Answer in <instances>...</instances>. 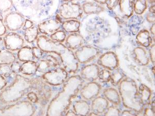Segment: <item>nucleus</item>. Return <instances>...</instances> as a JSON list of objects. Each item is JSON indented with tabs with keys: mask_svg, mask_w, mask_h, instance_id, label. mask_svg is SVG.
Listing matches in <instances>:
<instances>
[{
	"mask_svg": "<svg viewBox=\"0 0 155 116\" xmlns=\"http://www.w3.org/2000/svg\"><path fill=\"white\" fill-rule=\"evenodd\" d=\"M126 77L125 73L122 69L117 68L112 71L111 76V83L113 86H118L120 82Z\"/></svg>",
	"mask_w": 155,
	"mask_h": 116,
	"instance_id": "c756f323",
	"label": "nucleus"
},
{
	"mask_svg": "<svg viewBox=\"0 0 155 116\" xmlns=\"http://www.w3.org/2000/svg\"><path fill=\"white\" fill-rule=\"evenodd\" d=\"M14 6L12 0H0V14L8 12Z\"/></svg>",
	"mask_w": 155,
	"mask_h": 116,
	"instance_id": "2f4dec72",
	"label": "nucleus"
},
{
	"mask_svg": "<svg viewBox=\"0 0 155 116\" xmlns=\"http://www.w3.org/2000/svg\"><path fill=\"white\" fill-rule=\"evenodd\" d=\"M5 49V46L4 39L0 36V51Z\"/></svg>",
	"mask_w": 155,
	"mask_h": 116,
	"instance_id": "09e8293b",
	"label": "nucleus"
},
{
	"mask_svg": "<svg viewBox=\"0 0 155 116\" xmlns=\"http://www.w3.org/2000/svg\"><path fill=\"white\" fill-rule=\"evenodd\" d=\"M37 71V66L36 62L34 61H28L25 62V63L21 65V73L27 75L31 76L35 74Z\"/></svg>",
	"mask_w": 155,
	"mask_h": 116,
	"instance_id": "bb28decb",
	"label": "nucleus"
},
{
	"mask_svg": "<svg viewBox=\"0 0 155 116\" xmlns=\"http://www.w3.org/2000/svg\"><path fill=\"white\" fill-rule=\"evenodd\" d=\"M18 58L21 62L33 61L35 59L32 48L28 46L23 47L19 50Z\"/></svg>",
	"mask_w": 155,
	"mask_h": 116,
	"instance_id": "a878e982",
	"label": "nucleus"
},
{
	"mask_svg": "<svg viewBox=\"0 0 155 116\" xmlns=\"http://www.w3.org/2000/svg\"><path fill=\"white\" fill-rule=\"evenodd\" d=\"M152 71L153 72V74H155V66H153L152 68Z\"/></svg>",
	"mask_w": 155,
	"mask_h": 116,
	"instance_id": "13d9d810",
	"label": "nucleus"
},
{
	"mask_svg": "<svg viewBox=\"0 0 155 116\" xmlns=\"http://www.w3.org/2000/svg\"><path fill=\"white\" fill-rule=\"evenodd\" d=\"M50 36V38L52 39V40L63 43L65 40L66 34L65 32H64V31L59 30L58 31L55 32L54 33L52 34Z\"/></svg>",
	"mask_w": 155,
	"mask_h": 116,
	"instance_id": "473e14b6",
	"label": "nucleus"
},
{
	"mask_svg": "<svg viewBox=\"0 0 155 116\" xmlns=\"http://www.w3.org/2000/svg\"><path fill=\"white\" fill-rule=\"evenodd\" d=\"M25 20V17L17 11H11L3 18L6 28L11 32H16L22 28Z\"/></svg>",
	"mask_w": 155,
	"mask_h": 116,
	"instance_id": "1a4fd4ad",
	"label": "nucleus"
},
{
	"mask_svg": "<svg viewBox=\"0 0 155 116\" xmlns=\"http://www.w3.org/2000/svg\"><path fill=\"white\" fill-rule=\"evenodd\" d=\"M7 85V82L6 81L5 77L0 74V90H2L5 88Z\"/></svg>",
	"mask_w": 155,
	"mask_h": 116,
	"instance_id": "a18cd8bd",
	"label": "nucleus"
},
{
	"mask_svg": "<svg viewBox=\"0 0 155 116\" xmlns=\"http://www.w3.org/2000/svg\"><path fill=\"white\" fill-rule=\"evenodd\" d=\"M37 47L45 53H54L58 55L61 60V64L68 73H76L79 63L72 50L61 42L52 40L46 35L37 38Z\"/></svg>",
	"mask_w": 155,
	"mask_h": 116,
	"instance_id": "7ed1b4c3",
	"label": "nucleus"
},
{
	"mask_svg": "<svg viewBox=\"0 0 155 116\" xmlns=\"http://www.w3.org/2000/svg\"><path fill=\"white\" fill-rule=\"evenodd\" d=\"M74 53L78 63L85 64L90 63L98 56L101 51L93 46H83L76 50Z\"/></svg>",
	"mask_w": 155,
	"mask_h": 116,
	"instance_id": "9d476101",
	"label": "nucleus"
},
{
	"mask_svg": "<svg viewBox=\"0 0 155 116\" xmlns=\"http://www.w3.org/2000/svg\"><path fill=\"white\" fill-rule=\"evenodd\" d=\"M155 4H153V5L150 7V8H149V12L155 13Z\"/></svg>",
	"mask_w": 155,
	"mask_h": 116,
	"instance_id": "864d4df0",
	"label": "nucleus"
},
{
	"mask_svg": "<svg viewBox=\"0 0 155 116\" xmlns=\"http://www.w3.org/2000/svg\"><path fill=\"white\" fill-rule=\"evenodd\" d=\"M104 114V116H120V111L115 106H111L107 107Z\"/></svg>",
	"mask_w": 155,
	"mask_h": 116,
	"instance_id": "c9c22d12",
	"label": "nucleus"
},
{
	"mask_svg": "<svg viewBox=\"0 0 155 116\" xmlns=\"http://www.w3.org/2000/svg\"><path fill=\"white\" fill-rule=\"evenodd\" d=\"M136 40L138 44L144 48L150 47L153 42L150 33L146 30H141L137 33Z\"/></svg>",
	"mask_w": 155,
	"mask_h": 116,
	"instance_id": "4be33fe9",
	"label": "nucleus"
},
{
	"mask_svg": "<svg viewBox=\"0 0 155 116\" xmlns=\"http://www.w3.org/2000/svg\"><path fill=\"white\" fill-rule=\"evenodd\" d=\"M100 71L98 66L92 63L85 66L81 69L80 76L84 80L89 82H94L98 79L99 72Z\"/></svg>",
	"mask_w": 155,
	"mask_h": 116,
	"instance_id": "2eb2a0df",
	"label": "nucleus"
},
{
	"mask_svg": "<svg viewBox=\"0 0 155 116\" xmlns=\"http://www.w3.org/2000/svg\"><path fill=\"white\" fill-rule=\"evenodd\" d=\"M97 64L109 70L113 71L118 68L119 60L114 52H107L99 57L97 60Z\"/></svg>",
	"mask_w": 155,
	"mask_h": 116,
	"instance_id": "ddd939ff",
	"label": "nucleus"
},
{
	"mask_svg": "<svg viewBox=\"0 0 155 116\" xmlns=\"http://www.w3.org/2000/svg\"><path fill=\"white\" fill-rule=\"evenodd\" d=\"M147 7V0H133L134 11L136 14H142L146 11Z\"/></svg>",
	"mask_w": 155,
	"mask_h": 116,
	"instance_id": "7c9ffc66",
	"label": "nucleus"
},
{
	"mask_svg": "<svg viewBox=\"0 0 155 116\" xmlns=\"http://www.w3.org/2000/svg\"><path fill=\"white\" fill-rule=\"evenodd\" d=\"M108 107L109 102L104 97H97L93 99L91 109L99 115L104 114Z\"/></svg>",
	"mask_w": 155,
	"mask_h": 116,
	"instance_id": "f3484780",
	"label": "nucleus"
},
{
	"mask_svg": "<svg viewBox=\"0 0 155 116\" xmlns=\"http://www.w3.org/2000/svg\"><path fill=\"white\" fill-rule=\"evenodd\" d=\"M32 50H33L34 55L35 58L39 59L42 56L43 54H44V52L40 48H39L38 47H33L32 48Z\"/></svg>",
	"mask_w": 155,
	"mask_h": 116,
	"instance_id": "a19ab883",
	"label": "nucleus"
},
{
	"mask_svg": "<svg viewBox=\"0 0 155 116\" xmlns=\"http://www.w3.org/2000/svg\"><path fill=\"white\" fill-rule=\"evenodd\" d=\"M84 81L80 76H71L63 84L62 89L50 103L48 116H63L69 109L71 102L79 93Z\"/></svg>",
	"mask_w": 155,
	"mask_h": 116,
	"instance_id": "f03ea898",
	"label": "nucleus"
},
{
	"mask_svg": "<svg viewBox=\"0 0 155 116\" xmlns=\"http://www.w3.org/2000/svg\"><path fill=\"white\" fill-rule=\"evenodd\" d=\"M137 114L134 112V111H131L130 110H125V111H122V113H120V115L122 116H136L137 115Z\"/></svg>",
	"mask_w": 155,
	"mask_h": 116,
	"instance_id": "49530a36",
	"label": "nucleus"
},
{
	"mask_svg": "<svg viewBox=\"0 0 155 116\" xmlns=\"http://www.w3.org/2000/svg\"><path fill=\"white\" fill-rule=\"evenodd\" d=\"M21 67L20 63L18 62H15V61L11 63V66H10L12 72L15 74H17L19 72H20Z\"/></svg>",
	"mask_w": 155,
	"mask_h": 116,
	"instance_id": "58836bf2",
	"label": "nucleus"
},
{
	"mask_svg": "<svg viewBox=\"0 0 155 116\" xmlns=\"http://www.w3.org/2000/svg\"><path fill=\"white\" fill-rule=\"evenodd\" d=\"M111 73L107 69H104L99 72L98 79L103 83H108L111 79Z\"/></svg>",
	"mask_w": 155,
	"mask_h": 116,
	"instance_id": "72a5a7b5",
	"label": "nucleus"
},
{
	"mask_svg": "<svg viewBox=\"0 0 155 116\" xmlns=\"http://www.w3.org/2000/svg\"><path fill=\"white\" fill-rule=\"evenodd\" d=\"M3 39L6 49L9 51H17L24 47V39L19 34L15 32H11L7 34Z\"/></svg>",
	"mask_w": 155,
	"mask_h": 116,
	"instance_id": "f8f14e48",
	"label": "nucleus"
},
{
	"mask_svg": "<svg viewBox=\"0 0 155 116\" xmlns=\"http://www.w3.org/2000/svg\"><path fill=\"white\" fill-rule=\"evenodd\" d=\"M33 25L34 23L33 21L29 19H27L25 20L23 28L25 29V28H30L31 27H33Z\"/></svg>",
	"mask_w": 155,
	"mask_h": 116,
	"instance_id": "de8ad7c7",
	"label": "nucleus"
},
{
	"mask_svg": "<svg viewBox=\"0 0 155 116\" xmlns=\"http://www.w3.org/2000/svg\"><path fill=\"white\" fill-rule=\"evenodd\" d=\"M0 20H3V17L2 14H0Z\"/></svg>",
	"mask_w": 155,
	"mask_h": 116,
	"instance_id": "bf43d9fd",
	"label": "nucleus"
},
{
	"mask_svg": "<svg viewBox=\"0 0 155 116\" xmlns=\"http://www.w3.org/2000/svg\"><path fill=\"white\" fill-rule=\"evenodd\" d=\"M155 13L148 12L146 16V20L148 22L151 23H155Z\"/></svg>",
	"mask_w": 155,
	"mask_h": 116,
	"instance_id": "79ce46f5",
	"label": "nucleus"
},
{
	"mask_svg": "<svg viewBox=\"0 0 155 116\" xmlns=\"http://www.w3.org/2000/svg\"><path fill=\"white\" fill-rule=\"evenodd\" d=\"M144 116H155V111L152 109L150 107H147L144 108Z\"/></svg>",
	"mask_w": 155,
	"mask_h": 116,
	"instance_id": "37998d69",
	"label": "nucleus"
},
{
	"mask_svg": "<svg viewBox=\"0 0 155 116\" xmlns=\"http://www.w3.org/2000/svg\"><path fill=\"white\" fill-rule=\"evenodd\" d=\"M138 93L142 103L143 105H149L150 103L152 91L148 86L141 84L138 88Z\"/></svg>",
	"mask_w": 155,
	"mask_h": 116,
	"instance_id": "5701e85b",
	"label": "nucleus"
},
{
	"mask_svg": "<svg viewBox=\"0 0 155 116\" xmlns=\"http://www.w3.org/2000/svg\"><path fill=\"white\" fill-rule=\"evenodd\" d=\"M150 33H152V35H153V37H155V23H153L152 27L150 28Z\"/></svg>",
	"mask_w": 155,
	"mask_h": 116,
	"instance_id": "3c124183",
	"label": "nucleus"
},
{
	"mask_svg": "<svg viewBox=\"0 0 155 116\" xmlns=\"http://www.w3.org/2000/svg\"><path fill=\"white\" fill-rule=\"evenodd\" d=\"M34 91H37L42 101L47 102L51 97V88L41 77L29 78L16 75L12 83L0 93V101L4 104L14 103Z\"/></svg>",
	"mask_w": 155,
	"mask_h": 116,
	"instance_id": "f257e3e1",
	"label": "nucleus"
},
{
	"mask_svg": "<svg viewBox=\"0 0 155 116\" xmlns=\"http://www.w3.org/2000/svg\"><path fill=\"white\" fill-rule=\"evenodd\" d=\"M80 26L81 23L78 20H66L62 22L61 27L65 33H73L79 32Z\"/></svg>",
	"mask_w": 155,
	"mask_h": 116,
	"instance_id": "b1692460",
	"label": "nucleus"
},
{
	"mask_svg": "<svg viewBox=\"0 0 155 116\" xmlns=\"http://www.w3.org/2000/svg\"><path fill=\"white\" fill-rule=\"evenodd\" d=\"M3 115L9 116H32L35 112L36 108L31 102H16L6 107H2Z\"/></svg>",
	"mask_w": 155,
	"mask_h": 116,
	"instance_id": "39448f33",
	"label": "nucleus"
},
{
	"mask_svg": "<svg viewBox=\"0 0 155 116\" xmlns=\"http://www.w3.org/2000/svg\"><path fill=\"white\" fill-rule=\"evenodd\" d=\"M7 29L4 24L3 20H0V36H3L6 32Z\"/></svg>",
	"mask_w": 155,
	"mask_h": 116,
	"instance_id": "c03bdc74",
	"label": "nucleus"
},
{
	"mask_svg": "<svg viewBox=\"0 0 155 116\" xmlns=\"http://www.w3.org/2000/svg\"><path fill=\"white\" fill-rule=\"evenodd\" d=\"M92 1H93L94 2H96L97 3L102 4V5L106 4V0H92Z\"/></svg>",
	"mask_w": 155,
	"mask_h": 116,
	"instance_id": "603ef678",
	"label": "nucleus"
},
{
	"mask_svg": "<svg viewBox=\"0 0 155 116\" xmlns=\"http://www.w3.org/2000/svg\"><path fill=\"white\" fill-rule=\"evenodd\" d=\"M118 85L119 94L123 105L137 114L143 112L145 106L140 100L136 82L130 77H125Z\"/></svg>",
	"mask_w": 155,
	"mask_h": 116,
	"instance_id": "20e7f679",
	"label": "nucleus"
},
{
	"mask_svg": "<svg viewBox=\"0 0 155 116\" xmlns=\"http://www.w3.org/2000/svg\"><path fill=\"white\" fill-rule=\"evenodd\" d=\"M149 56L150 60L155 65V44L150 45V50H149Z\"/></svg>",
	"mask_w": 155,
	"mask_h": 116,
	"instance_id": "ea45409f",
	"label": "nucleus"
},
{
	"mask_svg": "<svg viewBox=\"0 0 155 116\" xmlns=\"http://www.w3.org/2000/svg\"><path fill=\"white\" fill-rule=\"evenodd\" d=\"M88 116H98V114H97L96 113H94L93 111H92L91 113H90L88 114Z\"/></svg>",
	"mask_w": 155,
	"mask_h": 116,
	"instance_id": "5fc2aeb1",
	"label": "nucleus"
},
{
	"mask_svg": "<svg viewBox=\"0 0 155 116\" xmlns=\"http://www.w3.org/2000/svg\"><path fill=\"white\" fill-rule=\"evenodd\" d=\"M83 12L87 14H99L104 11V7L94 2H86L81 5Z\"/></svg>",
	"mask_w": 155,
	"mask_h": 116,
	"instance_id": "412c9836",
	"label": "nucleus"
},
{
	"mask_svg": "<svg viewBox=\"0 0 155 116\" xmlns=\"http://www.w3.org/2000/svg\"><path fill=\"white\" fill-rule=\"evenodd\" d=\"M23 30L25 31L24 37L25 40L28 43H32L37 40L39 34L38 29L37 27L33 25L30 28H25Z\"/></svg>",
	"mask_w": 155,
	"mask_h": 116,
	"instance_id": "cd10ccee",
	"label": "nucleus"
},
{
	"mask_svg": "<svg viewBox=\"0 0 155 116\" xmlns=\"http://www.w3.org/2000/svg\"><path fill=\"white\" fill-rule=\"evenodd\" d=\"M12 71L8 65H0V74L4 77H9L12 74Z\"/></svg>",
	"mask_w": 155,
	"mask_h": 116,
	"instance_id": "f704fd0d",
	"label": "nucleus"
},
{
	"mask_svg": "<svg viewBox=\"0 0 155 116\" xmlns=\"http://www.w3.org/2000/svg\"><path fill=\"white\" fill-rule=\"evenodd\" d=\"M104 95L105 98L108 101L115 105H120L121 102V98L120 94L115 89L113 88H108L104 91Z\"/></svg>",
	"mask_w": 155,
	"mask_h": 116,
	"instance_id": "393cba45",
	"label": "nucleus"
},
{
	"mask_svg": "<svg viewBox=\"0 0 155 116\" xmlns=\"http://www.w3.org/2000/svg\"><path fill=\"white\" fill-rule=\"evenodd\" d=\"M118 7L122 17L128 19L134 14L133 0H120Z\"/></svg>",
	"mask_w": 155,
	"mask_h": 116,
	"instance_id": "aec40b11",
	"label": "nucleus"
},
{
	"mask_svg": "<svg viewBox=\"0 0 155 116\" xmlns=\"http://www.w3.org/2000/svg\"><path fill=\"white\" fill-rule=\"evenodd\" d=\"M61 1L64 3V2H72L74 0H61Z\"/></svg>",
	"mask_w": 155,
	"mask_h": 116,
	"instance_id": "4d7b16f0",
	"label": "nucleus"
},
{
	"mask_svg": "<svg viewBox=\"0 0 155 116\" xmlns=\"http://www.w3.org/2000/svg\"><path fill=\"white\" fill-rule=\"evenodd\" d=\"M119 1L120 0H106V5L108 9L112 11L118 6Z\"/></svg>",
	"mask_w": 155,
	"mask_h": 116,
	"instance_id": "4c0bfd02",
	"label": "nucleus"
},
{
	"mask_svg": "<svg viewBox=\"0 0 155 116\" xmlns=\"http://www.w3.org/2000/svg\"><path fill=\"white\" fill-rule=\"evenodd\" d=\"M16 57L14 54L8 50L0 51V65H9L15 62Z\"/></svg>",
	"mask_w": 155,
	"mask_h": 116,
	"instance_id": "c85d7f7f",
	"label": "nucleus"
},
{
	"mask_svg": "<svg viewBox=\"0 0 155 116\" xmlns=\"http://www.w3.org/2000/svg\"><path fill=\"white\" fill-rule=\"evenodd\" d=\"M3 115V111L2 109V107H0V116Z\"/></svg>",
	"mask_w": 155,
	"mask_h": 116,
	"instance_id": "6e6d98bb",
	"label": "nucleus"
},
{
	"mask_svg": "<svg viewBox=\"0 0 155 116\" xmlns=\"http://www.w3.org/2000/svg\"><path fill=\"white\" fill-rule=\"evenodd\" d=\"M27 96L29 101L32 103H36L39 100L38 95H37V93L36 92H30L27 94Z\"/></svg>",
	"mask_w": 155,
	"mask_h": 116,
	"instance_id": "e433bc0d",
	"label": "nucleus"
},
{
	"mask_svg": "<svg viewBox=\"0 0 155 116\" xmlns=\"http://www.w3.org/2000/svg\"><path fill=\"white\" fill-rule=\"evenodd\" d=\"M68 73L63 67H58L44 73L42 78L48 84L57 86L65 83L68 77Z\"/></svg>",
	"mask_w": 155,
	"mask_h": 116,
	"instance_id": "6e6552de",
	"label": "nucleus"
},
{
	"mask_svg": "<svg viewBox=\"0 0 155 116\" xmlns=\"http://www.w3.org/2000/svg\"><path fill=\"white\" fill-rule=\"evenodd\" d=\"M65 116H76V114L74 113V111L72 109H69L66 113Z\"/></svg>",
	"mask_w": 155,
	"mask_h": 116,
	"instance_id": "8fccbe9b",
	"label": "nucleus"
},
{
	"mask_svg": "<svg viewBox=\"0 0 155 116\" xmlns=\"http://www.w3.org/2000/svg\"><path fill=\"white\" fill-rule=\"evenodd\" d=\"M72 107L76 116H87L91 111V105L85 100L77 101L74 103Z\"/></svg>",
	"mask_w": 155,
	"mask_h": 116,
	"instance_id": "6ab92c4d",
	"label": "nucleus"
},
{
	"mask_svg": "<svg viewBox=\"0 0 155 116\" xmlns=\"http://www.w3.org/2000/svg\"><path fill=\"white\" fill-rule=\"evenodd\" d=\"M65 41L66 47L72 51L77 50L85 44V40L83 36L78 33L70 34L66 38Z\"/></svg>",
	"mask_w": 155,
	"mask_h": 116,
	"instance_id": "dca6fc26",
	"label": "nucleus"
},
{
	"mask_svg": "<svg viewBox=\"0 0 155 116\" xmlns=\"http://www.w3.org/2000/svg\"><path fill=\"white\" fill-rule=\"evenodd\" d=\"M83 13L81 5L73 2H64L58 11V16L65 20L80 19L82 17Z\"/></svg>",
	"mask_w": 155,
	"mask_h": 116,
	"instance_id": "423d86ee",
	"label": "nucleus"
},
{
	"mask_svg": "<svg viewBox=\"0 0 155 116\" xmlns=\"http://www.w3.org/2000/svg\"><path fill=\"white\" fill-rule=\"evenodd\" d=\"M101 86L97 82H90L82 87L80 90V95L85 100H92L98 97L101 90Z\"/></svg>",
	"mask_w": 155,
	"mask_h": 116,
	"instance_id": "4468645a",
	"label": "nucleus"
},
{
	"mask_svg": "<svg viewBox=\"0 0 155 116\" xmlns=\"http://www.w3.org/2000/svg\"><path fill=\"white\" fill-rule=\"evenodd\" d=\"M133 56L136 63L139 65L145 66L150 63V57L146 50L141 47H137L133 50Z\"/></svg>",
	"mask_w": 155,
	"mask_h": 116,
	"instance_id": "a211bd4d",
	"label": "nucleus"
},
{
	"mask_svg": "<svg viewBox=\"0 0 155 116\" xmlns=\"http://www.w3.org/2000/svg\"><path fill=\"white\" fill-rule=\"evenodd\" d=\"M36 62L37 71L45 73L62 66L61 60L58 55L54 53H46Z\"/></svg>",
	"mask_w": 155,
	"mask_h": 116,
	"instance_id": "0eeeda50",
	"label": "nucleus"
},
{
	"mask_svg": "<svg viewBox=\"0 0 155 116\" xmlns=\"http://www.w3.org/2000/svg\"><path fill=\"white\" fill-rule=\"evenodd\" d=\"M62 20L57 15L55 18L42 21L38 25L39 32L46 36H51L60 30L62 27Z\"/></svg>",
	"mask_w": 155,
	"mask_h": 116,
	"instance_id": "9b49d317",
	"label": "nucleus"
}]
</instances>
